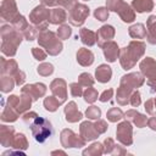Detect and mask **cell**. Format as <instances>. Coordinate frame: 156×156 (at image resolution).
Wrapping results in <instances>:
<instances>
[{
	"label": "cell",
	"mask_w": 156,
	"mask_h": 156,
	"mask_svg": "<svg viewBox=\"0 0 156 156\" xmlns=\"http://www.w3.org/2000/svg\"><path fill=\"white\" fill-rule=\"evenodd\" d=\"M77 61L80 66H90L94 62V54L87 48H80L77 52Z\"/></svg>",
	"instance_id": "obj_19"
},
{
	"label": "cell",
	"mask_w": 156,
	"mask_h": 156,
	"mask_svg": "<svg viewBox=\"0 0 156 156\" xmlns=\"http://www.w3.org/2000/svg\"><path fill=\"white\" fill-rule=\"evenodd\" d=\"M126 118L130 122H133L138 128H143L147 124V117L143 113H139L138 111L135 110H128L126 113H124Z\"/></svg>",
	"instance_id": "obj_18"
},
{
	"label": "cell",
	"mask_w": 156,
	"mask_h": 156,
	"mask_svg": "<svg viewBox=\"0 0 156 156\" xmlns=\"http://www.w3.org/2000/svg\"><path fill=\"white\" fill-rule=\"evenodd\" d=\"M88 16H89V7L79 2H76L68 11V21L72 26L76 27H80L85 22Z\"/></svg>",
	"instance_id": "obj_6"
},
{
	"label": "cell",
	"mask_w": 156,
	"mask_h": 156,
	"mask_svg": "<svg viewBox=\"0 0 156 156\" xmlns=\"http://www.w3.org/2000/svg\"><path fill=\"white\" fill-rule=\"evenodd\" d=\"M65 115H66V121L69 123H76L83 118V115L80 111H78L77 104L74 101H69L66 107H65Z\"/></svg>",
	"instance_id": "obj_17"
},
{
	"label": "cell",
	"mask_w": 156,
	"mask_h": 156,
	"mask_svg": "<svg viewBox=\"0 0 156 156\" xmlns=\"http://www.w3.org/2000/svg\"><path fill=\"white\" fill-rule=\"evenodd\" d=\"M83 96H84V100L88 102V104H93L94 101H96L98 99V91L96 89L91 88V87H88L84 93H83Z\"/></svg>",
	"instance_id": "obj_40"
},
{
	"label": "cell",
	"mask_w": 156,
	"mask_h": 156,
	"mask_svg": "<svg viewBox=\"0 0 156 156\" xmlns=\"http://www.w3.org/2000/svg\"><path fill=\"white\" fill-rule=\"evenodd\" d=\"M145 111L149 113V115H155L156 113V107H155V101L154 99H149L146 102H145Z\"/></svg>",
	"instance_id": "obj_52"
},
{
	"label": "cell",
	"mask_w": 156,
	"mask_h": 156,
	"mask_svg": "<svg viewBox=\"0 0 156 156\" xmlns=\"http://www.w3.org/2000/svg\"><path fill=\"white\" fill-rule=\"evenodd\" d=\"M13 136H15L13 127H9V126H1L0 127V139H1L2 146H11Z\"/></svg>",
	"instance_id": "obj_23"
},
{
	"label": "cell",
	"mask_w": 156,
	"mask_h": 156,
	"mask_svg": "<svg viewBox=\"0 0 156 156\" xmlns=\"http://www.w3.org/2000/svg\"><path fill=\"white\" fill-rule=\"evenodd\" d=\"M79 38L84 45L93 46L96 43L98 35H96V32H93L88 28H80L79 29Z\"/></svg>",
	"instance_id": "obj_25"
},
{
	"label": "cell",
	"mask_w": 156,
	"mask_h": 156,
	"mask_svg": "<svg viewBox=\"0 0 156 156\" xmlns=\"http://www.w3.org/2000/svg\"><path fill=\"white\" fill-rule=\"evenodd\" d=\"M128 33L134 39H144V38H146V29H145V26L143 23H136V24L130 26L129 29H128Z\"/></svg>",
	"instance_id": "obj_30"
},
{
	"label": "cell",
	"mask_w": 156,
	"mask_h": 156,
	"mask_svg": "<svg viewBox=\"0 0 156 156\" xmlns=\"http://www.w3.org/2000/svg\"><path fill=\"white\" fill-rule=\"evenodd\" d=\"M39 116L35 113V112H26V113H23V116H22V119H23V122L24 123H27V124H32L37 118H38Z\"/></svg>",
	"instance_id": "obj_50"
},
{
	"label": "cell",
	"mask_w": 156,
	"mask_h": 156,
	"mask_svg": "<svg viewBox=\"0 0 156 156\" xmlns=\"http://www.w3.org/2000/svg\"><path fill=\"white\" fill-rule=\"evenodd\" d=\"M57 37L61 39V40H65V39H68L72 34V29L68 24H62L58 29H57Z\"/></svg>",
	"instance_id": "obj_43"
},
{
	"label": "cell",
	"mask_w": 156,
	"mask_h": 156,
	"mask_svg": "<svg viewBox=\"0 0 156 156\" xmlns=\"http://www.w3.org/2000/svg\"><path fill=\"white\" fill-rule=\"evenodd\" d=\"M69 91H71V95L74 96V98H78V96H82L83 95V88L79 83H71L69 84Z\"/></svg>",
	"instance_id": "obj_47"
},
{
	"label": "cell",
	"mask_w": 156,
	"mask_h": 156,
	"mask_svg": "<svg viewBox=\"0 0 156 156\" xmlns=\"http://www.w3.org/2000/svg\"><path fill=\"white\" fill-rule=\"evenodd\" d=\"M94 16H95L96 20H99L101 22L106 21L108 18V10H107V7H98L94 11Z\"/></svg>",
	"instance_id": "obj_45"
},
{
	"label": "cell",
	"mask_w": 156,
	"mask_h": 156,
	"mask_svg": "<svg viewBox=\"0 0 156 156\" xmlns=\"http://www.w3.org/2000/svg\"><path fill=\"white\" fill-rule=\"evenodd\" d=\"M145 52V43L133 40L128 44V46H124L119 50V62L123 69H130L135 66L136 61L144 55Z\"/></svg>",
	"instance_id": "obj_1"
},
{
	"label": "cell",
	"mask_w": 156,
	"mask_h": 156,
	"mask_svg": "<svg viewBox=\"0 0 156 156\" xmlns=\"http://www.w3.org/2000/svg\"><path fill=\"white\" fill-rule=\"evenodd\" d=\"M37 71H38V73L40 76L48 77V76H50L54 72V66L51 63H49V62H44V63H41V65L38 66V69Z\"/></svg>",
	"instance_id": "obj_42"
},
{
	"label": "cell",
	"mask_w": 156,
	"mask_h": 156,
	"mask_svg": "<svg viewBox=\"0 0 156 156\" xmlns=\"http://www.w3.org/2000/svg\"><path fill=\"white\" fill-rule=\"evenodd\" d=\"M132 7L134 9L135 12H139V13L149 12L154 9V1L152 0H133Z\"/></svg>",
	"instance_id": "obj_28"
},
{
	"label": "cell",
	"mask_w": 156,
	"mask_h": 156,
	"mask_svg": "<svg viewBox=\"0 0 156 156\" xmlns=\"http://www.w3.org/2000/svg\"><path fill=\"white\" fill-rule=\"evenodd\" d=\"M18 117V112L10 107V106H4V110H2V113H1V121L4 122H15Z\"/></svg>",
	"instance_id": "obj_34"
},
{
	"label": "cell",
	"mask_w": 156,
	"mask_h": 156,
	"mask_svg": "<svg viewBox=\"0 0 156 156\" xmlns=\"http://www.w3.org/2000/svg\"><path fill=\"white\" fill-rule=\"evenodd\" d=\"M32 55L38 61H43V60L46 58V52L43 49H39V48H33L32 49Z\"/></svg>",
	"instance_id": "obj_49"
},
{
	"label": "cell",
	"mask_w": 156,
	"mask_h": 156,
	"mask_svg": "<svg viewBox=\"0 0 156 156\" xmlns=\"http://www.w3.org/2000/svg\"><path fill=\"white\" fill-rule=\"evenodd\" d=\"M50 90L55 98L58 99L61 104L67 100V84L62 78H56L50 84Z\"/></svg>",
	"instance_id": "obj_10"
},
{
	"label": "cell",
	"mask_w": 156,
	"mask_h": 156,
	"mask_svg": "<svg viewBox=\"0 0 156 156\" xmlns=\"http://www.w3.org/2000/svg\"><path fill=\"white\" fill-rule=\"evenodd\" d=\"M106 117H107V119H108L110 122H113V123H115V122H118L119 119H122V118L124 117V113L122 112L121 108L112 107V108H110V110L107 111Z\"/></svg>",
	"instance_id": "obj_36"
},
{
	"label": "cell",
	"mask_w": 156,
	"mask_h": 156,
	"mask_svg": "<svg viewBox=\"0 0 156 156\" xmlns=\"http://www.w3.org/2000/svg\"><path fill=\"white\" fill-rule=\"evenodd\" d=\"M147 126L152 129V130H156V116H152L147 119Z\"/></svg>",
	"instance_id": "obj_56"
},
{
	"label": "cell",
	"mask_w": 156,
	"mask_h": 156,
	"mask_svg": "<svg viewBox=\"0 0 156 156\" xmlns=\"http://www.w3.org/2000/svg\"><path fill=\"white\" fill-rule=\"evenodd\" d=\"M49 17H50V10H48L44 5L37 6L29 15V21L35 26L39 32L46 30L49 26Z\"/></svg>",
	"instance_id": "obj_5"
},
{
	"label": "cell",
	"mask_w": 156,
	"mask_h": 156,
	"mask_svg": "<svg viewBox=\"0 0 156 156\" xmlns=\"http://www.w3.org/2000/svg\"><path fill=\"white\" fill-rule=\"evenodd\" d=\"M29 127H30L34 139L39 143L46 141L52 135V132H54L50 121H48L43 117H38L32 124H29Z\"/></svg>",
	"instance_id": "obj_4"
},
{
	"label": "cell",
	"mask_w": 156,
	"mask_h": 156,
	"mask_svg": "<svg viewBox=\"0 0 156 156\" xmlns=\"http://www.w3.org/2000/svg\"><path fill=\"white\" fill-rule=\"evenodd\" d=\"M78 83L82 85V87H93V84H94V78H93V76L90 74V73H88V72H84V73H82L80 76H79V78H78Z\"/></svg>",
	"instance_id": "obj_41"
},
{
	"label": "cell",
	"mask_w": 156,
	"mask_h": 156,
	"mask_svg": "<svg viewBox=\"0 0 156 156\" xmlns=\"http://www.w3.org/2000/svg\"><path fill=\"white\" fill-rule=\"evenodd\" d=\"M39 29L35 27V26H28L27 29L23 32V37L28 40V41H32L34 39H38V35H39Z\"/></svg>",
	"instance_id": "obj_38"
},
{
	"label": "cell",
	"mask_w": 156,
	"mask_h": 156,
	"mask_svg": "<svg viewBox=\"0 0 156 156\" xmlns=\"http://www.w3.org/2000/svg\"><path fill=\"white\" fill-rule=\"evenodd\" d=\"M146 39L149 44L156 45V16L151 15L146 22Z\"/></svg>",
	"instance_id": "obj_21"
},
{
	"label": "cell",
	"mask_w": 156,
	"mask_h": 156,
	"mask_svg": "<svg viewBox=\"0 0 156 156\" xmlns=\"http://www.w3.org/2000/svg\"><path fill=\"white\" fill-rule=\"evenodd\" d=\"M154 101H155V107H156V98L154 99Z\"/></svg>",
	"instance_id": "obj_59"
},
{
	"label": "cell",
	"mask_w": 156,
	"mask_h": 156,
	"mask_svg": "<svg viewBox=\"0 0 156 156\" xmlns=\"http://www.w3.org/2000/svg\"><path fill=\"white\" fill-rule=\"evenodd\" d=\"M40 1L44 6H55V5H57L56 0H40Z\"/></svg>",
	"instance_id": "obj_58"
},
{
	"label": "cell",
	"mask_w": 156,
	"mask_h": 156,
	"mask_svg": "<svg viewBox=\"0 0 156 156\" xmlns=\"http://www.w3.org/2000/svg\"><path fill=\"white\" fill-rule=\"evenodd\" d=\"M67 20V13L62 7H56L50 10L49 22L51 24H61Z\"/></svg>",
	"instance_id": "obj_26"
},
{
	"label": "cell",
	"mask_w": 156,
	"mask_h": 156,
	"mask_svg": "<svg viewBox=\"0 0 156 156\" xmlns=\"http://www.w3.org/2000/svg\"><path fill=\"white\" fill-rule=\"evenodd\" d=\"M119 84H123V85L129 87V88L135 90L136 88H139L144 84V77L138 72H132V73H128V74L123 76L121 78Z\"/></svg>",
	"instance_id": "obj_13"
},
{
	"label": "cell",
	"mask_w": 156,
	"mask_h": 156,
	"mask_svg": "<svg viewBox=\"0 0 156 156\" xmlns=\"http://www.w3.org/2000/svg\"><path fill=\"white\" fill-rule=\"evenodd\" d=\"M21 93L28 94L33 101L38 100L39 98H43L46 93V85L43 83H33V84H27L21 89Z\"/></svg>",
	"instance_id": "obj_11"
},
{
	"label": "cell",
	"mask_w": 156,
	"mask_h": 156,
	"mask_svg": "<svg viewBox=\"0 0 156 156\" xmlns=\"http://www.w3.org/2000/svg\"><path fill=\"white\" fill-rule=\"evenodd\" d=\"M141 102V98H140V93L138 90H134L130 95V99H129V104L133 106V107H138Z\"/></svg>",
	"instance_id": "obj_48"
},
{
	"label": "cell",
	"mask_w": 156,
	"mask_h": 156,
	"mask_svg": "<svg viewBox=\"0 0 156 156\" xmlns=\"http://www.w3.org/2000/svg\"><path fill=\"white\" fill-rule=\"evenodd\" d=\"M38 43L46 49V52L51 56H56L62 51V41L51 30H43L38 35Z\"/></svg>",
	"instance_id": "obj_3"
},
{
	"label": "cell",
	"mask_w": 156,
	"mask_h": 156,
	"mask_svg": "<svg viewBox=\"0 0 156 156\" xmlns=\"http://www.w3.org/2000/svg\"><path fill=\"white\" fill-rule=\"evenodd\" d=\"M0 13L2 21H7L10 23H12L21 16L20 12L17 11V4L15 0H2Z\"/></svg>",
	"instance_id": "obj_9"
},
{
	"label": "cell",
	"mask_w": 156,
	"mask_h": 156,
	"mask_svg": "<svg viewBox=\"0 0 156 156\" xmlns=\"http://www.w3.org/2000/svg\"><path fill=\"white\" fill-rule=\"evenodd\" d=\"M102 51H104V55H105V58L107 60V62H115L119 55V48H118L117 43H115L113 40L105 43L102 45Z\"/></svg>",
	"instance_id": "obj_16"
},
{
	"label": "cell",
	"mask_w": 156,
	"mask_h": 156,
	"mask_svg": "<svg viewBox=\"0 0 156 156\" xmlns=\"http://www.w3.org/2000/svg\"><path fill=\"white\" fill-rule=\"evenodd\" d=\"M139 67L144 77L147 78V80L156 79V61L152 57H145L140 62Z\"/></svg>",
	"instance_id": "obj_12"
},
{
	"label": "cell",
	"mask_w": 156,
	"mask_h": 156,
	"mask_svg": "<svg viewBox=\"0 0 156 156\" xmlns=\"http://www.w3.org/2000/svg\"><path fill=\"white\" fill-rule=\"evenodd\" d=\"M112 95H113V89H112V88H108L107 90H105V91H104V93L100 95L99 100H100L101 102L110 101V100H111V98H112Z\"/></svg>",
	"instance_id": "obj_53"
},
{
	"label": "cell",
	"mask_w": 156,
	"mask_h": 156,
	"mask_svg": "<svg viewBox=\"0 0 156 156\" xmlns=\"http://www.w3.org/2000/svg\"><path fill=\"white\" fill-rule=\"evenodd\" d=\"M17 72H18V66L15 60L12 58L5 60L4 57H1V73L2 74H9L13 77Z\"/></svg>",
	"instance_id": "obj_27"
},
{
	"label": "cell",
	"mask_w": 156,
	"mask_h": 156,
	"mask_svg": "<svg viewBox=\"0 0 156 156\" xmlns=\"http://www.w3.org/2000/svg\"><path fill=\"white\" fill-rule=\"evenodd\" d=\"M12 27L15 28V29H17L18 32H21V33H23L26 29H27V27L29 26V23H28V21L26 20V17L24 16H20L17 20H15L12 23Z\"/></svg>",
	"instance_id": "obj_37"
},
{
	"label": "cell",
	"mask_w": 156,
	"mask_h": 156,
	"mask_svg": "<svg viewBox=\"0 0 156 156\" xmlns=\"http://www.w3.org/2000/svg\"><path fill=\"white\" fill-rule=\"evenodd\" d=\"M85 116L89 119H99L101 116V110L98 106H90L85 111Z\"/></svg>",
	"instance_id": "obj_44"
},
{
	"label": "cell",
	"mask_w": 156,
	"mask_h": 156,
	"mask_svg": "<svg viewBox=\"0 0 156 156\" xmlns=\"http://www.w3.org/2000/svg\"><path fill=\"white\" fill-rule=\"evenodd\" d=\"M56 1H57V5H60L61 7L68 9V10L76 4V0H56Z\"/></svg>",
	"instance_id": "obj_55"
},
{
	"label": "cell",
	"mask_w": 156,
	"mask_h": 156,
	"mask_svg": "<svg viewBox=\"0 0 156 156\" xmlns=\"http://www.w3.org/2000/svg\"><path fill=\"white\" fill-rule=\"evenodd\" d=\"M60 105H62V104H61V102L58 101V99L55 98L54 95H52V96H48V98L44 99V107H45L49 112L56 111Z\"/></svg>",
	"instance_id": "obj_35"
},
{
	"label": "cell",
	"mask_w": 156,
	"mask_h": 156,
	"mask_svg": "<svg viewBox=\"0 0 156 156\" xmlns=\"http://www.w3.org/2000/svg\"><path fill=\"white\" fill-rule=\"evenodd\" d=\"M21 94H22V95H21V98H20V102H18L17 108H16L20 115L24 113V112L30 107L32 101H33V99H32L28 94H24V93H21Z\"/></svg>",
	"instance_id": "obj_32"
},
{
	"label": "cell",
	"mask_w": 156,
	"mask_h": 156,
	"mask_svg": "<svg viewBox=\"0 0 156 156\" xmlns=\"http://www.w3.org/2000/svg\"><path fill=\"white\" fill-rule=\"evenodd\" d=\"M101 154H104V146L100 143H94L83 151V155H101Z\"/></svg>",
	"instance_id": "obj_39"
},
{
	"label": "cell",
	"mask_w": 156,
	"mask_h": 156,
	"mask_svg": "<svg viewBox=\"0 0 156 156\" xmlns=\"http://www.w3.org/2000/svg\"><path fill=\"white\" fill-rule=\"evenodd\" d=\"M134 91V89L132 88H128L123 84H119V88L117 89V93H116V100L119 105L124 106L129 102V99H130V95Z\"/></svg>",
	"instance_id": "obj_20"
},
{
	"label": "cell",
	"mask_w": 156,
	"mask_h": 156,
	"mask_svg": "<svg viewBox=\"0 0 156 156\" xmlns=\"http://www.w3.org/2000/svg\"><path fill=\"white\" fill-rule=\"evenodd\" d=\"M95 77L98 79V82H100V83H107L111 79V77H112V69H111V67L107 66V65H105V63L100 65L96 68V71H95Z\"/></svg>",
	"instance_id": "obj_24"
},
{
	"label": "cell",
	"mask_w": 156,
	"mask_h": 156,
	"mask_svg": "<svg viewBox=\"0 0 156 156\" xmlns=\"http://www.w3.org/2000/svg\"><path fill=\"white\" fill-rule=\"evenodd\" d=\"M115 33H116V30H115V28H113L112 26H110V24L102 26V27L96 32V35H98V39H96L98 45H99L100 48H102V45H104L105 43H107V41H110L111 39H113Z\"/></svg>",
	"instance_id": "obj_14"
},
{
	"label": "cell",
	"mask_w": 156,
	"mask_h": 156,
	"mask_svg": "<svg viewBox=\"0 0 156 156\" xmlns=\"http://www.w3.org/2000/svg\"><path fill=\"white\" fill-rule=\"evenodd\" d=\"M60 136L63 147H82L85 145L87 141L82 135H77L71 129H63Z\"/></svg>",
	"instance_id": "obj_7"
},
{
	"label": "cell",
	"mask_w": 156,
	"mask_h": 156,
	"mask_svg": "<svg viewBox=\"0 0 156 156\" xmlns=\"http://www.w3.org/2000/svg\"><path fill=\"white\" fill-rule=\"evenodd\" d=\"M13 78H15L16 85H22V84L24 83V80H26V74H24V72L18 71V72L13 76Z\"/></svg>",
	"instance_id": "obj_54"
},
{
	"label": "cell",
	"mask_w": 156,
	"mask_h": 156,
	"mask_svg": "<svg viewBox=\"0 0 156 156\" xmlns=\"http://www.w3.org/2000/svg\"><path fill=\"white\" fill-rule=\"evenodd\" d=\"M23 38V33L18 32L13 27L2 26L1 27V51L6 56H15L17 52V48L21 44Z\"/></svg>",
	"instance_id": "obj_2"
},
{
	"label": "cell",
	"mask_w": 156,
	"mask_h": 156,
	"mask_svg": "<svg viewBox=\"0 0 156 156\" xmlns=\"http://www.w3.org/2000/svg\"><path fill=\"white\" fill-rule=\"evenodd\" d=\"M94 126H95V128H96V130H98V133L99 134H102V133H105L106 130H107V123L104 121V119H98L95 123H94Z\"/></svg>",
	"instance_id": "obj_51"
},
{
	"label": "cell",
	"mask_w": 156,
	"mask_h": 156,
	"mask_svg": "<svg viewBox=\"0 0 156 156\" xmlns=\"http://www.w3.org/2000/svg\"><path fill=\"white\" fill-rule=\"evenodd\" d=\"M15 85H16V82H15V78H13L12 76L2 74L1 80H0V88H1V91H2V93H9V91H11Z\"/></svg>",
	"instance_id": "obj_31"
},
{
	"label": "cell",
	"mask_w": 156,
	"mask_h": 156,
	"mask_svg": "<svg viewBox=\"0 0 156 156\" xmlns=\"http://www.w3.org/2000/svg\"><path fill=\"white\" fill-rule=\"evenodd\" d=\"M11 146L15 147V149H18V150H26L28 147V140H27L26 135L22 134V133L15 134Z\"/></svg>",
	"instance_id": "obj_33"
},
{
	"label": "cell",
	"mask_w": 156,
	"mask_h": 156,
	"mask_svg": "<svg viewBox=\"0 0 156 156\" xmlns=\"http://www.w3.org/2000/svg\"><path fill=\"white\" fill-rule=\"evenodd\" d=\"M123 2H124L123 0H106V7L108 11L117 12Z\"/></svg>",
	"instance_id": "obj_46"
},
{
	"label": "cell",
	"mask_w": 156,
	"mask_h": 156,
	"mask_svg": "<svg viewBox=\"0 0 156 156\" xmlns=\"http://www.w3.org/2000/svg\"><path fill=\"white\" fill-rule=\"evenodd\" d=\"M117 13L119 15L121 20H122L123 22H126V23L133 22V21L135 20V11H134V9H133L130 5L126 4V2L122 4V6H121L119 10L117 11Z\"/></svg>",
	"instance_id": "obj_22"
},
{
	"label": "cell",
	"mask_w": 156,
	"mask_h": 156,
	"mask_svg": "<svg viewBox=\"0 0 156 156\" xmlns=\"http://www.w3.org/2000/svg\"><path fill=\"white\" fill-rule=\"evenodd\" d=\"M116 135H117V140L122 145L129 146V145L133 144V127H132V124L128 119L121 122L117 126Z\"/></svg>",
	"instance_id": "obj_8"
},
{
	"label": "cell",
	"mask_w": 156,
	"mask_h": 156,
	"mask_svg": "<svg viewBox=\"0 0 156 156\" xmlns=\"http://www.w3.org/2000/svg\"><path fill=\"white\" fill-rule=\"evenodd\" d=\"M104 152L105 154H112V155H118V154H126V150L121 149L119 145H116V143L113 141V139L107 138L104 141Z\"/></svg>",
	"instance_id": "obj_29"
},
{
	"label": "cell",
	"mask_w": 156,
	"mask_h": 156,
	"mask_svg": "<svg viewBox=\"0 0 156 156\" xmlns=\"http://www.w3.org/2000/svg\"><path fill=\"white\" fill-rule=\"evenodd\" d=\"M79 133L80 135L87 140V141H90V140H94L99 136V133L94 126V123L89 122V121H84L80 123L79 126Z\"/></svg>",
	"instance_id": "obj_15"
},
{
	"label": "cell",
	"mask_w": 156,
	"mask_h": 156,
	"mask_svg": "<svg viewBox=\"0 0 156 156\" xmlns=\"http://www.w3.org/2000/svg\"><path fill=\"white\" fill-rule=\"evenodd\" d=\"M147 85L151 88L150 89V91L151 93H156V79H152V80H147Z\"/></svg>",
	"instance_id": "obj_57"
}]
</instances>
